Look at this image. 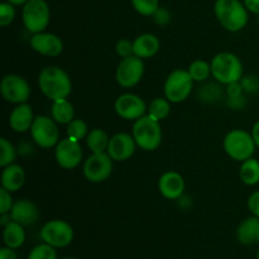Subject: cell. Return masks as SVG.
I'll return each instance as SVG.
<instances>
[{"mask_svg": "<svg viewBox=\"0 0 259 259\" xmlns=\"http://www.w3.org/2000/svg\"><path fill=\"white\" fill-rule=\"evenodd\" d=\"M29 43L34 52L46 57H57L63 51L62 39L53 33H35L30 37Z\"/></svg>", "mask_w": 259, "mask_h": 259, "instance_id": "cell-16", "label": "cell"}, {"mask_svg": "<svg viewBox=\"0 0 259 259\" xmlns=\"http://www.w3.org/2000/svg\"><path fill=\"white\" fill-rule=\"evenodd\" d=\"M38 86L43 95L51 101L67 99L72 91L68 73L58 66H46L38 76Z\"/></svg>", "mask_w": 259, "mask_h": 259, "instance_id": "cell-1", "label": "cell"}, {"mask_svg": "<svg viewBox=\"0 0 259 259\" xmlns=\"http://www.w3.org/2000/svg\"><path fill=\"white\" fill-rule=\"evenodd\" d=\"M5 2H8V3H10V4H13V5H15V7H20V5H24L25 3L28 2V0H5Z\"/></svg>", "mask_w": 259, "mask_h": 259, "instance_id": "cell-46", "label": "cell"}, {"mask_svg": "<svg viewBox=\"0 0 259 259\" xmlns=\"http://www.w3.org/2000/svg\"><path fill=\"white\" fill-rule=\"evenodd\" d=\"M224 96V91L222 88L215 83H207L204 88H200L199 90V99L200 100L207 101V103H214L222 99Z\"/></svg>", "mask_w": 259, "mask_h": 259, "instance_id": "cell-32", "label": "cell"}, {"mask_svg": "<svg viewBox=\"0 0 259 259\" xmlns=\"http://www.w3.org/2000/svg\"><path fill=\"white\" fill-rule=\"evenodd\" d=\"M143 75L144 62L136 55L121 58L115 71L116 82L124 89H131L138 85L143 78Z\"/></svg>", "mask_w": 259, "mask_h": 259, "instance_id": "cell-11", "label": "cell"}, {"mask_svg": "<svg viewBox=\"0 0 259 259\" xmlns=\"http://www.w3.org/2000/svg\"><path fill=\"white\" fill-rule=\"evenodd\" d=\"M152 17H153L154 22H156L158 25H167L169 22H171V18H172L169 10H167L166 8H162V7H159L158 9H157V12L154 13Z\"/></svg>", "mask_w": 259, "mask_h": 259, "instance_id": "cell-38", "label": "cell"}, {"mask_svg": "<svg viewBox=\"0 0 259 259\" xmlns=\"http://www.w3.org/2000/svg\"><path fill=\"white\" fill-rule=\"evenodd\" d=\"M250 133H252L253 139H254L255 146H257V148L259 149V120H257L254 124H253V128Z\"/></svg>", "mask_w": 259, "mask_h": 259, "instance_id": "cell-44", "label": "cell"}, {"mask_svg": "<svg viewBox=\"0 0 259 259\" xmlns=\"http://www.w3.org/2000/svg\"><path fill=\"white\" fill-rule=\"evenodd\" d=\"M258 25H259V15H258Z\"/></svg>", "mask_w": 259, "mask_h": 259, "instance_id": "cell-49", "label": "cell"}, {"mask_svg": "<svg viewBox=\"0 0 259 259\" xmlns=\"http://www.w3.org/2000/svg\"><path fill=\"white\" fill-rule=\"evenodd\" d=\"M114 108H115V113L121 119L136 121L141 119L142 116L147 115L148 106L146 105L141 96L132 93H125L116 98Z\"/></svg>", "mask_w": 259, "mask_h": 259, "instance_id": "cell-14", "label": "cell"}, {"mask_svg": "<svg viewBox=\"0 0 259 259\" xmlns=\"http://www.w3.org/2000/svg\"><path fill=\"white\" fill-rule=\"evenodd\" d=\"M243 93H244V89H243L240 81L229 83V85H227V89H225V94H227L228 99L239 98V96H243Z\"/></svg>", "mask_w": 259, "mask_h": 259, "instance_id": "cell-39", "label": "cell"}, {"mask_svg": "<svg viewBox=\"0 0 259 259\" xmlns=\"http://www.w3.org/2000/svg\"><path fill=\"white\" fill-rule=\"evenodd\" d=\"M62 259H76V258H72V257H66V258H62Z\"/></svg>", "mask_w": 259, "mask_h": 259, "instance_id": "cell-48", "label": "cell"}, {"mask_svg": "<svg viewBox=\"0 0 259 259\" xmlns=\"http://www.w3.org/2000/svg\"><path fill=\"white\" fill-rule=\"evenodd\" d=\"M237 239L243 245L259 244V218H247L239 224L237 229Z\"/></svg>", "mask_w": 259, "mask_h": 259, "instance_id": "cell-22", "label": "cell"}, {"mask_svg": "<svg viewBox=\"0 0 259 259\" xmlns=\"http://www.w3.org/2000/svg\"><path fill=\"white\" fill-rule=\"evenodd\" d=\"M35 116L29 104H18L9 115V125L15 133H25L30 131Z\"/></svg>", "mask_w": 259, "mask_h": 259, "instance_id": "cell-19", "label": "cell"}, {"mask_svg": "<svg viewBox=\"0 0 259 259\" xmlns=\"http://www.w3.org/2000/svg\"><path fill=\"white\" fill-rule=\"evenodd\" d=\"M248 210L250 214L259 218V190L252 192L250 196L248 197Z\"/></svg>", "mask_w": 259, "mask_h": 259, "instance_id": "cell-40", "label": "cell"}, {"mask_svg": "<svg viewBox=\"0 0 259 259\" xmlns=\"http://www.w3.org/2000/svg\"><path fill=\"white\" fill-rule=\"evenodd\" d=\"M12 217H10V212H7V214H0V225H2L3 228L5 227V225L9 224L10 222H12Z\"/></svg>", "mask_w": 259, "mask_h": 259, "instance_id": "cell-45", "label": "cell"}, {"mask_svg": "<svg viewBox=\"0 0 259 259\" xmlns=\"http://www.w3.org/2000/svg\"><path fill=\"white\" fill-rule=\"evenodd\" d=\"M3 240H4V245H7V247L13 248V249H19L25 243L24 227L19 223L12 220L9 224L4 227Z\"/></svg>", "mask_w": 259, "mask_h": 259, "instance_id": "cell-23", "label": "cell"}, {"mask_svg": "<svg viewBox=\"0 0 259 259\" xmlns=\"http://www.w3.org/2000/svg\"><path fill=\"white\" fill-rule=\"evenodd\" d=\"M185 180L182 175L176 171L164 172L158 180V190L167 200H179L184 196Z\"/></svg>", "mask_w": 259, "mask_h": 259, "instance_id": "cell-17", "label": "cell"}, {"mask_svg": "<svg viewBox=\"0 0 259 259\" xmlns=\"http://www.w3.org/2000/svg\"><path fill=\"white\" fill-rule=\"evenodd\" d=\"M194 82L187 70H174L164 81V98L168 99L172 104L184 103L191 95Z\"/></svg>", "mask_w": 259, "mask_h": 259, "instance_id": "cell-7", "label": "cell"}, {"mask_svg": "<svg viewBox=\"0 0 259 259\" xmlns=\"http://www.w3.org/2000/svg\"><path fill=\"white\" fill-rule=\"evenodd\" d=\"M132 7L143 17H152L159 8V0H131Z\"/></svg>", "mask_w": 259, "mask_h": 259, "instance_id": "cell-31", "label": "cell"}, {"mask_svg": "<svg viewBox=\"0 0 259 259\" xmlns=\"http://www.w3.org/2000/svg\"><path fill=\"white\" fill-rule=\"evenodd\" d=\"M240 82H242V86L245 93L254 94L259 91V80L255 76H245V77L240 80Z\"/></svg>", "mask_w": 259, "mask_h": 259, "instance_id": "cell-37", "label": "cell"}, {"mask_svg": "<svg viewBox=\"0 0 259 259\" xmlns=\"http://www.w3.org/2000/svg\"><path fill=\"white\" fill-rule=\"evenodd\" d=\"M43 243L52 245L53 248H66L73 242L75 232L71 224L61 219H53L46 223L39 232Z\"/></svg>", "mask_w": 259, "mask_h": 259, "instance_id": "cell-8", "label": "cell"}, {"mask_svg": "<svg viewBox=\"0 0 259 259\" xmlns=\"http://www.w3.org/2000/svg\"><path fill=\"white\" fill-rule=\"evenodd\" d=\"M248 12L252 14L259 15V0H243Z\"/></svg>", "mask_w": 259, "mask_h": 259, "instance_id": "cell-42", "label": "cell"}, {"mask_svg": "<svg viewBox=\"0 0 259 259\" xmlns=\"http://www.w3.org/2000/svg\"><path fill=\"white\" fill-rule=\"evenodd\" d=\"M245 104H247V100H245L244 96H239V98L235 99H228V105L232 109H234V110H240V109L244 108Z\"/></svg>", "mask_w": 259, "mask_h": 259, "instance_id": "cell-41", "label": "cell"}, {"mask_svg": "<svg viewBox=\"0 0 259 259\" xmlns=\"http://www.w3.org/2000/svg\"><path fill=\"white\" fill-rule=\"evenodd\" d=\"M10 217L14 222L19 223L23 227H30L34 225L39 219V209L33 201L28 199H20L14 202Z\"/></svg>", "mask_w": 259, "mask_h": 259, "instance_id": "cell-18", "label": "cell"}, {"mask_svg": "<svg viewBox=\"0 0 259 259\" xmlns=\"http://www.w3.org/2000/svg\"><path fill=\"white\" fill-rule=\"evenodd\" d=\"M14 201H13L12 192L5 189H0V214H7L10 212Z\"/></svg>", "mask_w": 259, "mask_h": 259, "instance_id": "cell-36", "label": "cell"}, {"mask_svg": "<svg viewBox=\"0 0 259 259\" xmlns=\"http://www.w3.org/2000/svg\"><path fill=\"white\" fill-rule=\"evenodd\" d=\"M15 19V5L8 2H3L0 4V25L8 27Z\"/></svg>", "mask_w": 259, "mask_h": 259, "instance_id": "cell-34", "label": "cell"}, {"mask_svg": "<svg viewBox=\"0 0 259 259\" xmlns=\"http://www.w3.org/2000/svg\"><path fill=\"white\" fill-rule=\"evenodd\" d=\"M115 51L116 55L119 56L120 58H125L129 57V56L134 55V48H133V42L126 38H121L116 42L115 46Z\"/></svg>", "mask_w": 259, "mask_h": 259, "instance_id": "cell-35", "label": "cell"}, {"mask_svg": "<svg viewBox=\"0 0 259 259\" xmlns=\"http://www.w3.org/2000/svg\"><path fill=\"white\" fill-rule=\"evenodd\" d=\"M66 133H67L68 138L73 139V141H82V139H86L89 134L88 124L82 119H73L66 126Z\"/></svg>", "mask_w": 259, "mask_h": 259, "instance_id": "cell-29", "label": "cell"}, {"mask_svg": "<svg viewBox=\"0 0 259 259\" xmlns=\"http://www.w3.org/2000/svg\"><path fill=\"white\" fill-rule=\"evenodd\" d=\"M214 14L219 24L232 33L244 29L249 20V12L243 0H215Z\"/></svg>", "mask_w": 259, "mask_h": 259, "instance_id": "cell-2", "label": "cell"}, {"mask_svg": "<svg viewBox=\"0 0 259 259\" xmlns=\"http://www.w3.org/2000/svg\"><path fill=\"white\" fill-rule=\"evenodd\" d=\"M27 259H57V252L52 245L42 243L30 250Z\"/></svg>", "mask_w": 259, "mask_h": 259, "instance_id": "cell-33", "label": "cell"}, {"mask_svg": "<svg viewBox=\"0 0 259 259\" xmlns=\"http://www.w3.org/2000/svg\"><path fill=\"white\" fill-rule=\"evenodd\" d=\"M24 28L32 34L45 32L51 22V9L46 0H28L22 9Z\"/></svg>", "mask_w": 259, "mask_h": 259, "instance_id": "cell-6", "label": "cell"}, {"mask_svg": "<svg viewBox=\"0 0 259 259\" xmlns=\"http://www.w3.org/2000/svg\"><path fill=\"white\" fill-rule=\"evenodd\" d=\"M133 48L134 55L138 56L142 60H146V58H152L158 53L161 42L157 35L152 33H143L133 40Z\"/></svg>", "mask_w": 259, "mask_h": 259, "instance_id": "cell-20", "label": "cell"}, {"mask_svg": "<svg viewBox=\"0 0 259 259\" xmlns=\"http://www.w3.org/2000/svg\"><path fill=\"white\" fill-rule=\"evenodd\" d=\"M109 142H110V138L108 133L100 128L91 129L86 137V146L93 153H101V152L108 151Z\"/></svg>", "mask_w": 259, "mask_h": 259, "instance_id": "cell-25", "label": "cell"}, {"mask_svg": "<svg viewBox=\"0 0 259 259\" xmlns=\"http://www.w3.org/2000/svg\"><path fill=\"white\" fill-rule=\"evenodd\" d=\"M255 258L259 259V248H258V250H257V254H255Z\"/></svg>", "mask_w": 259, "mask_h": 259, "instance_id": "cell-47", "label": "cell"}, {"mask_svg": "<svg viewBox=\"0 0 259 259\" xmlns=\"http://www.w3.org/2000/svg\"><path fill=\"white\" fill-rule=\"evenodd\" d=\"M171 113V101L166 98H156L149 103L147 109V115L156 120L162 121L168 118Z\"/></svg>", "mask_w": 259, "mask_h": 259, "instance_id": "cell-27", "label": "cell"}, {"mask_svg": "<svg viewBox=\"0 0 259 259\" xmlns=\"http://www.w3.org/2000/svg\"><path fill=\"white\" fill-rule=\"evenodd\" d=\"M17 159V149L7 138L0 139V167H7Z\"/></svg>", "mask_w": 259, "mask_h": 259, "instance_id": "cell-30", "label": "cell"}, {"mask_svg": "<svg viewBox=\"0 0 259 259\" xmlns=\"http://www.w3.org/2000/svg\"><path fill=\"white\" fill-rule=\"evenodd\" d=\"M51 116L57 124H65L67 125L70 121H72L75 116V109L73 105L67 99H61V100L52 101V108H51Z\"/></svg>", "mask_w": 259, "mask_h": 259, "instance_id": "cell-24", "label": "cell"}, {"mask_svg": "<svg viewBox=\"0 0 259 259\" xmlns=\"http://www.w3.org/2000/svg\"><path fill=\"white\" fill-rule=\"evenodd\" d=\"M187 72L190 73L195 82H202V81H206L211 75V66L204 60H195L190 63Z\"/></svg>", "mask_w": 259, "mask_h": 259, "instance_id": "cell-28", "label": "cell"}, {"mask_svg": "<svg viewBox=\"0 0 259 259\" xmlns=\"http://www.w3.org/2000/svg\"><path fill=\"white\" fill-rule=\"evenodd\" d=\"M0 182H2L3 189L8 190L12 194L19 191L25 182L24 169H23L22 166L15 163L4 167L2 172V177H0Z\"/></svg>", "mask_w": 259, "mask_h": 259, "instance_id": "cell-21", "label": "cell"}, {"mask_svg": "<svg viewBox=\"0 0 259 259\" xmlns=\"http://www.w3.org/2000/svg\"><path fill=\"white\" fill-rule=\"evenodd\" d=\"M211 76L223 85H229L243 78V63L237 55L232 52H220L212 57Z\"/></svg>", "mask_w": 259, "mask_h": 259, "instance_id": "cell-3", "label": "cell"}, {"mask_svg": "<svg viewBox=\"0 0 259 259\" xmlns=\"http://www.w3.org/2000/svg\"><path fill=\"white\" fill-rule=\"evenodd\" d=\"M30 137L38 147L43 149H50L57 146L60 139V131L57 123L52 116L37 115L30 128Z\"/></svg>", "mask_w": 259, "mask_h": 259, "instance_id": "cell-9", "label": "cell"}, {"mask_svg": "<svg viewBox=\"0 0 259 259\" xmlns=\"http://www.w3.org/2000/svg\"><path fill=\"white\" fill-rule=\"evenodd\" d=\"M239 177L247 186H255L259 184V161L254 157L242 162L239 168Z\"/></svg>", "mask_w": 259, "mask_h": 259, "instance_id": "cell-26", "label": "cell"}, {"mask_svg": "<svg viewBox=\"0 0 259 259\" xmlns=\"http://www.w3.org/2000/svg\"><path fill=\"white\" fill-rule=\"evenodd\" d=\"M223 147L230 158L240 163L245 159L252 158L257 149L252 133L243 129H233L228 132L223 141Z\"/></svg>", "mask_w": 259, "mask_h": 259, "instance_id": "cell-4", "label": "cell"}, {"mask_svg": "<svg viewBox=\"0 0 259 259\" xmlns=\"http://www.w3.org/2000/svg\"><path fill=\"white\" fill-rule=\"evenodd\" d=\"M132 136L136 139V143L143 151H156L162 143L161 121L151 118L149 115L142 116L134 121Z\"/></svg>", "mask_w": 259, "mask_h": 259, "instance_id": "cell-5", "label": "cell"}, {"mask_svg": "<svg viewBox=\"0 0 259 259\" xmlns=\"http://www.w3.org/2000/svg\"><path fill=\"white\" fill-rule=\"evenodd\" d=\"M0 259H17V253H15V249L4 245V247L0 249Z\"/></svg>", "mask_w": 259, "mask_h": 259, "instance_id": "cell-43", "label": "cell"}, {"mask_svg": "<svg viewBox=\"0 0 259 259\" xmlns=\"http://www.w3.org/2000/svg\"><path fill=\"white\" fill-rule=\"evenodd\" d=\"M113 158L109 156L108 152L93 153L83 163V176L93 184L106 181L113 174Z\"/></svg>", "mask_w": 259, "mask_h": 259, "instance_id": "cell-10", "label": "cell"}, {"mask_svg": "<svg viewBox=\"0 0 259 259\" xmlns=\"http://www.w3.org/2000/svg\"><path fill=\"white\" fill-rule=\"evenodd\" d=\"M0 91L5 101L10 104H24L30 98V86L23 76L9 73L3 77Z\"/></svg>", "mask_w": 259, "mask_h": 259, "instance_id": "cell-12", "label": "cell"}, {"mask_svg": "<svg viewBox=\"0 0 259 259\" xmlns=\"http://www.w3.org/2000/svg\"><path fill=\"white\" fill-rule=\"evenodd\" d=\"M136 139L132 134L116 133L110 138L108 147V154L115 162L128 161L136 153Z\"/></svg>", "mask_w": 259, "mask_h": 259, "instance_id": "cell-15", "label": "cell"}, {"mask_svg": "<svg viewBox=\"0 0 259 259\" xmlns=\"http://www.w3.org/2000/svg\"><path fill=\"white\" fill-rule=\"evenodd\" d=\"M82 148L80 142L66 138L61 139L55 149V158L58 166L63 169H75L82 161Z\"/></svg>", "mask_w": 259, "mask_h": 259, "instance_id": "cell-13", "label": "cell"}]
</instances>
